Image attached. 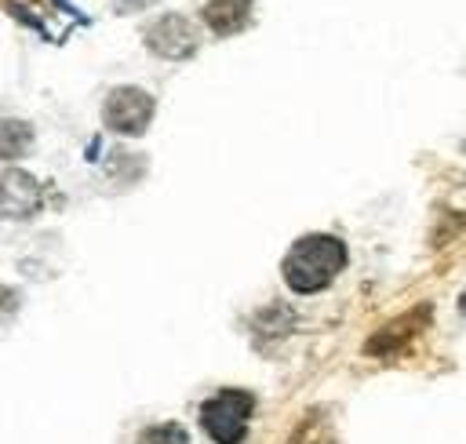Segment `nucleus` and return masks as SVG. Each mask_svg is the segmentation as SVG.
Segmentation results:
<instances>
[{
  "mask_svg": "<svg viewBox=\"0 0 466 444\" xmlns=\"http://www.w3.org/2000/svg\"><path fill=\"white\" fill-rule=\"evenodd\" d=\"M251 415L255 397L248 389H218L200 408V422L215 444H240L251 429Z\"/></svg>",
  "mask_w": 466,
  "mask_h": 444,
  "instance_id": "obj_2",
  "label": "nucleus"
},
{
  "mask_svg": "<svg viewBox=\"0 0 466 444\" xmlns=\"http://www.w3.org/2000/svg\"><path fill=\"white\" fill-rule=\"evenodd\" d=\"M251 11H255V0H208L200 15L215 36H233L251 22Z\"/></svg>",
  "mask_w": 466,
  "mask_h": 444,
  "instance_id": "obj_6",
  "label": "nucleus"
},
{
  "mask_svg": "<svg viewBox=\"0 0 466 444\" xmlns=\"http://www.w3.org/2000/svg\"><path fill=\"white\" fill-rule=\"evenodd\" d=\"M153 113H157L153 95L142 91V87H131V84L113 87V91L106 95V102H102V124H106L109 131H116V135H131V138L142 135V131L149 127Z\"/></svg>",
  "mask_w": 466,
  "mask_h": 444,
  "instance_id": "obj_3",
  "label": "nucleus"
},
{
  "mask_svg": "<svg viewBox=\"0 0 466 444\" xmlns=\"http://www.w3.org/2000/svg\"><path fill=\"white\" fill-rule=\"evenodd\" d=\"M157 0H113V7L120 11V15H131V11H146V7H153Z\"/></svg>",
  "mask_w": 466,
  "mask_h": 444,
  "instance_id": "obj_10",
  "label": "nucleus"
},
{
  "mask_svg": "<svg viewBox=\"0 0 466 444\" xmlns=\"http://www.w3.org/2000/svg\"><path fill=\"white\" fill-rule=\"evenodd\" d=\"M459 306H462V313H466V291H462V298H459Z\"/></svg>",
  "mask_w": 466,
  "mask_h": 444,
  "instance_id": "obj_11",
  "label": "nucleus"
},
{
  "mask_svg": "<svg viewBox=\"0 0 466 444\" xmlns=\"http://www.w3.org/2000/svg\"><path fill=\"white\" fill-rule=\"evenodd\" d=\"M142 36H146L149 55H160V58H171V62H182V58L197 55V47H200V29H197V22H189V18L178 15V11L153 18Z\"/></svg>",
  "mask_w": 466,
  "mask_h": 444,
  "instance_id": "obj_4",
  "label": "nucleus"
},
{
  "mask_svg": "<svg viewBox=\"0 0 466 444\" xmlns=\"http://www.w3.org/2000/svg\"><path fill=\"white\" fill-rule=\"evenodd\" d=\"M138 444H189V433L178 422H160L138 433Z\"/></svg>",
  "mask_w": 466,
  "mask_h": 444,
  "instance_id": "obj_8",
  "label": "nucleus"
},
{
  "mask_svg": "<svg viewBox=\"0 0 466 444\" xmlns=\"http://www.w3.org/2000/svg\"><path fill=\"white\" fill-rule=\"evenodd\" d=\"M15 309H18V295H15L11 288H0V320L11 317Z\"/></svg>",
  "mask_w": 466,
  "mask_h": 444,
  "instance_id": "obj_9",
  "label": "nucleus"
},
{
  "mask_svg": "<svg viewBox=\"0 0 466 444\" xmlns=\"http://www.w3.org/2000/svg\"><path fill=\"white\" fill-rule=\"evenodd\" d=\"M40 207H44L40 182L22 167H4L0 171V215L4 218H33Z\"/></svg>",
  "mask_w": 466,
  "mask_h": 444,
  "instance_id": "obj_5",
  "label": "nucleus"
},
{
  "mask_svg": "<svg viewBox=\"0 0 466 444\" xmlns=\"http://www.w3.org/2000/svg\"><path fill=\"white\" fill-rule=\"evenodd\" d=\"M33 146V127L15 116H0V160H18Z\"/></svg>",
  "mask_w": 466,
  "mask_h": 444,
  "instance_id": "obj_7",
  "label": "nucleus"
},
{
  "mask_svg": "<svg viewBox=\"0 0 466 444\" xmlns=\"http://www.w3.org/2000/svg\"><path fill=\"white\" fill-rule=\"evenodd\" d=\"M346 269V244L331 233H306L291 244V251L280 262L284 284L295 295L324 291L339 273Z\"/></svg>",
  "mask_w": 466,
  "mask_h": 444,
  "instance_id": "obj_1",
  "label": "nucleus"
}]
</instances>
